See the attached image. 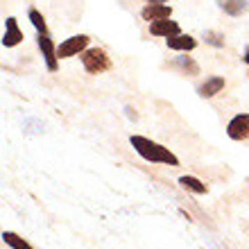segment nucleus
<instances>
[{
	"label": "nucleus",
	"mask_w": 249,
	"mask_h": 249,
	"mask_svg": "<svg viewBox=\"0 0 249 249\" xmlns=\"http://www.w3.org/2000/svg\"><path fill=\"white\" fill-rule=\"evenodd\" d=\"M124 111H127V118H131V120H136V118H138L136 109H131V107H124Z\"/></svg>",
	"instance_id": "nucleus-17"
},
{
	"label": "nucleus",
	"mask_w": 249,
	"mask_h": 249,
	"mask_svg": "<svg viewBox=\"0 0 249 249\" xmlns=\"http://www.w3.org/2000/svg\"><path fill=\"white\" fill-rule=\"evenodd\" d=\"M172 66L179 68L181 72H186V75H199V66L190 59V57H177V59L172 61Z\"/></svg>",
	"instance_id": "nucleus-14"
},
{
	"label": "nucleus",
	"mask_w": 249,
	"mask_h": 249,
	"mask_svg": "<svg viewBox=\"0 0 249 249\" xmlns=\"http://www.w3.org/2000/svg\"><path fill=\"white\" fill-rule=\"evenodd\" d=\"M36 43H39V50L43 54V61H46V68L50 72H54L59 68V57H57V50L53 46V39L48 34H39L36 36Z\"/></svg>",
	"instance_id": "nucleus-4"
},
{
	"label": "nucleus",
	"mask_w": 249,
	"mask_h": 249,
	"mask_svg": "<svg viewBox=\"0 0 249 249\" xmlns=\"http://www.w3.org/2000/svg\"><path fill=\"white\" fill-rule=\"evenodd\" d=\"M129 143H131V147H134L145 161H150V163H163V165H170V168H177L179 165V159L175 157L168 147L154 143L150 138L134 134V136L129 138Z\"/></svg>",
	"instance_id": "nucleus-1"
},
{
	"label": "nucleus",
	"mask_w": 249,
	"mask_h": 249,
	"mask_svg": "<svg viewBox=\"0 0 249 249\" xmlns=\"http://www.w3.org/2000/svg\"><path fill=\"white\" fill-rule=\"evenodd\" d=\"M141 16H143V20H150V23H154V20L170 18V16H172V7L165 5V2H147V5L141 9Z\"/></svg>",
	"instance_id": "nucleus-6"
},
{
	"label": "nucleus",
	"mask_w": 249,
	"mask_h": 249,
	"mask_svg": "<svg viewBox=\"0 0 249 249\" xmlns=\"http://www.w3.org/2000/svg\"><path fill=\"white\" fill-rule=\"evenodd\" d=\"M179 184H181V188L190 190V193H195V195H204V193H206V184H202L197 177H190V175L179 177Z\"/></svg>",
	"instance_id": "nucleus-12"
},
{
	"label": "nucleus",
	"mask_w": 249,
	"mask_h": 249,
	"mask_svg": "<svg viewBox=\"0 0 249 249\" xmlns=\"http://www.w3.org/2000/svg\"><path fill=\"white\" fill-rule=\"evenodd\" d=\"M2 240H5L7 247H12V249H34L30 243H25V238L16 236L12 231H2Z\"/></svg>",
	"instance_id": "nucleus-13"
},
{
	"label": "nucleus",
	"mask_w": 249,
	"mask_h": 249,
	"mask_svg": "<svg viewBox=\"0 0 249 249\" xmlns=\"http://www.w3.org/2000/svg\"><path fill=\"white\" fill-rule=\"evenodd\" d=\"M243 61H245V64H247V66H249V46L245 48V53H243Z\"/></svg>",
	"instance_id": "nucleus-18"
},
{
	"label": "nucleus",
	"mask_w": 249,
	"mask_h": 249,
	"mask_svg": "<svg viewBox=\"0 0 249 249\" xmlns=\"http://www.w3.org/2000/svg\"><path fill=\"white\" fill-rule=\"evenodd\" d=\"M89 36L86 34H75L71 39L61 41V46L57 48V57L59 59H68V57H75V54H82L89 48Z\"/></svg>",
	"instance_id": "nucleus-3"
},
{
	"label": "nucleus",
	"mask_w": 249,
	"mask_h": 249,
	"mask_svg": "<svg viewBox=\"0 0 249 249\" xmlns=\"http://www.w3.org/2000/svg\"><path fill=\"white\" fill-rule=\"evenodd\" d=\"M204 41H206L209 46H213V48H224V34L213 32V30L204 32Z\"/></svg>",
	"instance_id": "nucleus-16"
},
{
	"label": "nucleus",
	"mask_w": 249,
	"mask_h": 249,
	"mask_svg": "<svg viewBox=\"0 0 249 249\" xmlns=\"http://www.w3.org/2000/svg\"><path fill=\"white\" fill-rule=\"evenodd\" d=\"M168 48L170 50H179V53H188V50H195L197 41L190 36V34H177V36H170V39H165Z\"/></svg>",
	"instance_id": "nucleus-10"
},
{
	"label": "nucleus",
	"mask_w": 249,
	"mask_h": 249,
	"mask_svg": "<svg viewBox=\"0 0 249 249\" xmlns=\"http://www.w3.org/2000/svg\"><path fill=\"white\" fill-rule=\"evenodd\" d=\"M20 41H23V32L18 30L16 18H14V16H9V18L5 20V36H2V46H5V48H14V46H18Z\"/></svg>",
	"instance_id": "nucleus-8"
},
{
	"label": "nucleus",
	"mask_w": 249,
	"mask_h": 249,
	"mask_svg": "<svg viewBox=\"0 0 249 249\" xmlns=\"http://www.w3.org/2000/svg\"><path fill=\"white\" fill-rule=\"evenodd\" d=\"M79 57H82L84 71L91 72V75H100V72H107L111 68V59H109V54L102 48H86Z\"/></svg>",
	"instance_id": "nucleus-2"
},
{
	"label": "nucleus",
	"mask_w": 249,
	"mask_h": 249,
	"mask_svg": "<svg viewBox=\"0 0 249 249\" xmlns=\"http://www.w3.org/2000/svg\"><path fill=\"white\" fill-rule=\"evenodd\" d=\"M145 2H168V0H145Z\"/></svg>",
	"instance_id": "nucleus-19"
},
{
	"label": "nucleus",
	"mask_w": 249,
	"mask_h": 249,
	"mask_svg": "<svg viewBox=\"0 0 249 249\" xmlns=\"http://www.w3.org/2000/svg\"><path fill=\"white\" fill-rule=\"evenodd\" d=\"M150 32H152V36H165V39H170V36L181 34V27H179L177 20L163 18V20H154V23H150Z\"/></svg>",
	"instance_id": "nucleus-7"
},
{
	"label": "nucleus",
	"mask_w": 249,
	"mask_h": 249,
	"mask_svg": "<svg viewBox=\"0 0 249 249\" xmlns=\"http://www.w3.org/2000/svg\"><path fill=\"white\" fill-rule=\"evenodd\" d=\"M227 134L231 141H245L249 138V113H238L227 124Z\"/></svg>",
	"instance_id": "nucleus-5"
},
{
	"label": "nucleus",
	"mask_w": 249,
	"mask_h": 249,
	"mask_svg": "<svg viewBox=\"0 0 249 249\" xmlns=\"http://www.w3.org/2000/svg\"><path fill=\"white\" fill-rule=\"evenodd\" d=\"M27 16H30V23L34 25V30H36V32H39V34H48V23H46V18H43V14H41L39 9H34V7H32Z\"/></svg>",
	"instance_id": "nucleus-15"
},
{
	"label": "nucleus",
	"mask_w": 249,
	"mask_h": 249,
	"mask_svg": "<svg viewBox=\"0 0 249 249\" xmlns=\"http://www.w3.org/2000/svg\"><path fill=\"white\" fill-rule=\"evenodd\" d=\"M220 7L224 9V14H229V16H243L247 12V0H220Z\"/></svg>",
	"instance_id": "nucleus-11"
},
{
	"label": "nucleus",
	"mask_w": 249,
	"mask_h": 249,
	"mask_svg": "<svg viewBox=\"0 0 249 249\" xmlns=\"http://www.w3.org/2000/svg\"><path fill=\"white\" fill-rule=\"evenodd\" d=\"M222 89H224V77L213 75V77H206L204 84L197 86V93H199V98H213V95H217Z\"/></svg>",
	"instance_id": "nucleus-9"
}]
</instances>
